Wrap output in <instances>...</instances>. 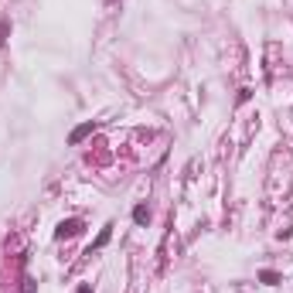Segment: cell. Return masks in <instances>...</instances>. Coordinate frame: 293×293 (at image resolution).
Wrapping results in <instances>:
<instances>
[{
	"label": "cell",
	"mask_w": 293,
	"mask_h": 293,
	"mask_svg": "<svg viewBox=\"0 0 293 293\" xmlns=\"http://www.w3.org/2000/svg\"><path fill=\"white\" fill-rule=\"evenodd\" d=\"M133 221H137V225H146V221H150V212H146V205H137V208H133Z\"/></svg>",
	"instance_id": "obj_3"
},
{
	"label": "cell",
	"mask_w": 293,
	"mask_h": 293,
	"mask_svg": "<svg viewBox=\"0 0 293 293\" xmlns=\"http://www.w3.org/2000/svg\"><path fill=\"white\" fill-rule=\"evenodd\" d=\"M109 235H113V225H106V228L99 232V239H96V245H92V249H99V245H106V242H109ZM92 249H89V252H92Z\"/></svg>",
	"instance_id": "obj_4"
},
{
	"label": "cell",
	"mask_w": 293,
	"mask_h": 293,
	"mask_svg": "<svg viewBox=\"0 0 293 293\" xmlns=\"http://www.w3.org/2000/svg\"><path fill=\"white\" fill-rule=\"evenodd\" d=\"M92 130H96V123L89 120V123H82V126H75V130H72V137H69V140H72V144H82V140H85V137H89Z\"/></svg>",
	"instance_id": "obj_2"
},
{
	"label": "cell",
	"mask_w": 293,
	"mask_h": 293,
	"mask_svg": "<svg viewBox=\"0 0 293 293\" xmlns=\"http://www.w3.org/2000/svg\"><path fill=\"white\" fill-rule=\"evenodd\" d=\"M78 293H92V287H89V283H82V287H78Z\"/></svg>",
	"instance_id": "obj_7"
},
{
	"label": "cell",
	"mask_w": 293,
	"mask_h": 293,
	"mask_svg": "<svg viewBox=\"0 0 293 293\" xmlns=\"http://www.w3.org/2000/svg\"><path fill=\"white\" fill-rule=\"evenodd\" d=\"M7 31H10V27H7V21H0V48L7 45Z\"/></svg>",
	"instance_id": "obj_6"
},
{
	"label": "cell",
	"mask_w": 293,
	"mask_h": 293,
	"mask_svg": "<svg viewBox=\"0 0 293 293\" xmlns=\"http://www.w3.org/2000/svg\"><path fill=\"white\" fill-rule=\"evenodd\" d=\"M75 235H82V219H69L55 228V239H75Z\"/></svg>",
	"instance_id": "obj_1"
},
{
	"label": "cell",
	"mask_w": 293,
	"mask_h": 293,
	"mask_svg": "<svg viewBox=\"0 0 293 293\" xmlns=\"http://www.w3.org/2000/svg\"><path fill=\"white\" fill-rule=\"evenodd\" d=\"M259 276H263V283H269V287H273V283H280V273H273V269H263Z\"/></svg>",
	"instance_id": "obj_5"
}]
</instances>
